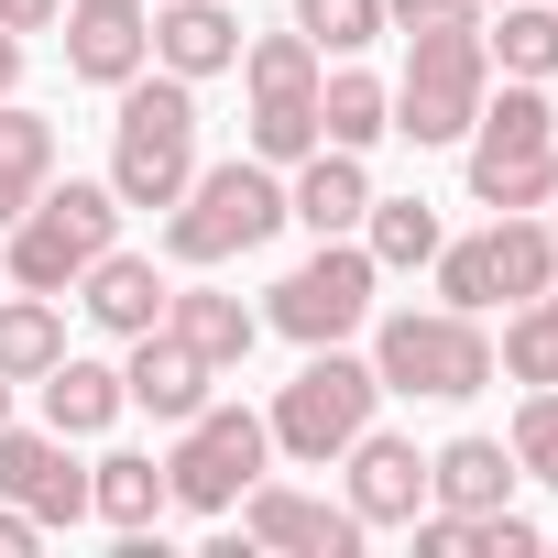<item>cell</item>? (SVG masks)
Returning <instances> with one entry per match:
<instances>
[{
	"label": "cell",
	"mask_w": 558,
	"mask_h": 558,
	"mask_svg": "<svg viewBox=\"0 0 558 558\" xmlns=\"http://www.w3.org/2000/svg\"><path fill=\"white\" fill-rule=\"evenodd\" d=\"M373 286H384V263L362 252V230H340V241H318L286 286H274L263 329H286L296 351H329V340H351V329L373 318Z\"/></svg>",
	"instance_id": "cell-7"
},
{
	"label": "cell",
	"mask_w": 558,
	"mask_h": 558,
	"mask_svg": "<svg viewBox=\"0 0 558 558\" xmlns=\"http://www.w3.org/2000/svg\"><path fill=\"white\" fill-rule=\"evenodd\" d=\"M482 263H493V307H525V296L558 286V241H547L536 208H493L482 219Z\"/></svg>",
	"instance_id": "cell-18"
},
{
	"label": "cell",
	"mask_w": 558,
	"mask_h": 558,
	"mask_svg": "<svg viewBox=\"0 0 558 558\" xmlns=\"http://www.w3.org/2000/svg\"><path fill=\"white\" fill-rule=\"evenodd\" d=\"M0 416H12V373H0Z\"/></svg>",
	"instance_id": "cell-37"
},
{
	"label": "cell",
	"mask_w": 558,
	"mask_h": 558,
	"mask_svg": "<svg viewBox=\"0 0 558 558\" xmlns=\"http://www.w3.org/2000/svg\"><path fill=\"white\" fill-rule=\"evenodd\" d=\"M373 405H384V373H373L362 351H340V340H329V351H307V373H296L286 395H274V416H263V427H274V449H286V460L329 471V460L373 427Z\"/></svg>",
	"instance_id": "cell-5"
},
{
	"label": "cell",
	"mask_w": 558,
	"mask_h": 558,
	"mask_svg": "<svg viewBox=\"0 0 558 558\" xmlns=\"http://www.w3.org/2000/svg\"><path fill=\"white\" fill-rule=\"evenodd\" d=\"M318 77H329V56L307 45V34H252L241 45V88H252V154L263 165H296V154H318Z\"/></svg>",
	"instance_id": "cell-8"
},
{
	"label": "cell",
	"mask_w": 558,
	"mask_h": 558,
	"mask_svg": "<svg viewBox=\"0 0 558 558\" xmlns=\"http://www.w3.org/2000/svg\"><path fill=\"white\" fill-rule=\"evenodd\" d=\"M263 460H274V427L252 416V405H197L186 427H175V449H165V482H175V504L186 514H230L252 482H263Z\"/></svg>",
	"instance_id": "cell-9"
},
{
	"label": "cell",
	"mask_w": 558,
	"mask_h": 558,
	"mask_svg": "<svg viewBox=\"0 0 558 558\" xmlns=\"http://www.w3.org/2000/svg\"><path fill=\"white\" fill-rule=\"evenodd\" d=\"M482 56H493V77H558V12L547 0H504V23H482Z\"/></svg>",
	"instance_id": "cell-26"
},
{
	"label": "cell",
	"mask_w": 558,
	"mask_h": 558,
	"mask_svg": "<svg viewBox=\"0 0 558 558\" xmlns=\"http://www.w3.org/2000/svg\"><path fill=\"white\" fill-rule=\"evenodd\" d=\"M449 23H482V0H384V34H449Z\"/></svg>",
	"instance_id": "cell-32"
},
{
	"label": "cell",
	"mask_w": 558,
	"mask_h": 558,
	"mask_svg": "<svg viewBox=\"0 0 558 558\" xmlns=\"http://www.w3.org/2000/svg\"><path fill=\"white\" fill-rule=\"evenodd\" d=\"M66 296H77V307H88V318H99L110 340H143V329L165 318V296H175V286L154 274V252H121V241H110V252H99V263L77 274Z\"/></svg>",
	"instance_id": "cell-15"
},
{
	"label": "cell",
	"mask_w": 558,
	"mask_h": 558,
	"mask_svg": "<svg viewBox=\"0 0 558 558\" xmlns=\"http://www.w3.org/2000/svg\"><path fill=\"white\" fill-rule=\"evenodd\" d=\"M482 88H493V56H482V23H449V34H405V77H395V132L427 154V143H460L482 121Z\"/></svg>",
	"instance_id": "cell-6"
},
{
	"label": "cell",
	"mask_w": 558,
	"mask_h": 558,
	"mask_svg": "<svg viewBox=\"0 0 558 558\" xmlns=\"http://www.w3.org/2000/svg\"><path fill=\"white\" fill-rule=\"evenodd\" d=\"M154 66L165 77H230L241 66V12H230V0H165V12H154Z\"/></svg>",
	"instance_id": "cell-16"
},
{
	"label": "cell",
	"mask_w": 558,
	"mask_h": 558,
	"mask_svg": "<svg viewBox=\"0 0 558 558\" xmlns=\"http://www.w3.org/2000/svg\"><path fill=\"white\" fill-rule=\"evenodd\" d=\"M34 547H45V525H34L23 504H0V558H34Z\"/></svg>",
	"instance_id": "cell-34"
},
{
	"label": "cell",
	"mask_w": 558,
	"mask_h": 558,
	"mask_svg": "<svg viewBox=\"0 0 558 558\" xmlns=\"http://www.w3.org/2000/svg\"><path fill=\"white\" fill-rule=\"evenodd\" d=\"M208 384H219V373H208V362H197V351H186L165 318H154V329L132 340V362H121V395H132L154 427H186V416L208 405Z\"/></svg>",
	"instance_id": "cell-14"
},
{
	"label": "cell",
	"mask_w": 558,
	"mask_h": 558,
	"mask_svg": "<svg viewBox=\"0 0 558 558\" xmlns=\"http://www.w3.org/2000/svg\"><path fill=\"white\" fill-rule=\"evenodd\" d=\"M384 132H395V88H384L373 66H351V56H340V66L318 77V143H340V154H373Z\"/></svg>",
	"instance_id": "cell-23"
},
{
	"label": "cell",
	"mask_w": 558,
	"mask_h": 558,
	"mask_svg": "<svg viewBox=\"0 0 558 558\" xmlns=\"http://www.w3.org/2000/svg\"><path fill=\"white\" fill-rule=\"evenodd\" d=\"M504 449H514V471H525V482H547V493H558V384H525V405H514V438H504Z\"/></svg>",
	"instance_id": "cell-30"
},
{
	"label": "cell",
	"mask_w": 558,
	"mask_h": 558,
	"mask_svg": "<svg viewBox=\"0 0 558 558\" xmlns=\"http://www.w3.org/2000/svg\"><path fill=\"white\" fill-rule=\"evenodd\" d=\"M23 88V34H0V99Z\"/></svg>",
	"instance_id": "cell-35"
},
{
	"label": "cell",
	"mask_w": 558,
	"mask_h": 558,
	"mask_svg": "<svg viewBox=\"0 0 558 558\" xmlns=\"http://www.w3.org/2000/svg\"><path fill=\"white\" fill-rule=\"evenodd\" d=\"M438 241H449V230H438V208H427V197H373V208H362V252H373L384 274L438 263Z\"/></svg>",
	"instance_id": "cell-27"
},
{
	"label": "cell",
	"mask_w": 558,
	"mask_h": 558,
	"mask_svg": "<svg viewBox=\"0 0 558 558\" xmlns=\"http://www.w3.org/2000/svg\"><path fill=\"white\" fill-rule=\"evenodd\" d=\"M56 362H66V296L12 286V296H0V373L34 384V373H56Z\"/></svg>",
	"instance_id": "cell-25"
},
{
	"label": "cell",
	"mask_w": 558,
	"mask_h": 558,
	"mask_svg": "<svg viewBox=\"0 0 558 558\" xmlns=\"http://www.w3.org/2000/svg\"><path fill=\"white\" fill-rule=\"evenodd\" d=\"M110 99H121V121H110V197L121 208H175L186 175H197V88L143 66Z\"/></svg>",
	"instance_id": "cell-2"
},
{
	"label": "cell",
	"mask_w": 558,
	"mask_h": 558,
	"mask_svg": "<svg viewBox=\"0 0 558 558\" xmlns=\"http://www.w3.org/2000/svg\"><path fill=\"white\" fill-rule=\"evenodd\" d=\"M362 208H373V175H362V154H340V143L296 154V186H286V219H307L318 241H340V230H362Z\"/></svg>",
	"instance_id": "cell-17"
},
{
	"label": "cell",
	"mask_w": 558,
	"mask_h": 558,
	"mask_svg": "<svg viewBox=\"0 0 558 558\" xmlns=\"http://www.w3.org/2000/svg\"><path fill=\"white\" fill-rule=\"evenodd\" d=\"M165 329H175L208 373H241L252 340H263V318H252L241 296H219V286H175V296H165Z\"/></svg>",
	"instance_id": "cell-19"
},
{
	"label": "cell",
	"mask_w": 558,
	"mask_h": 558,
	"mask_svg": "<svg viewBox=\"0 0 558 558\" xmlns=\"http://www.w3.org/2000/svg\"><path fill=\"white\" fill-rule=\"evenodd\" d=\"M514 449L504 438H449V449H427V504H449V514H493V504H514Z\"/></svg>",
	"instance_id": "cell-20"
},
{
	"label": "cell",
	"mask_w": 558,
	"mask_h": 558,
	"mask_svg": "<svg viewBox=\"0 0 558 558\" xmlns=\"http://www.w3.org/2000/svg\"><path fill=\"white\" fill-rule=\"evenodd\" d=\"M493 373H504V384H558V286H547V296H525V307L504 318Z\"/></svg>",
	"instance_id": "cell-28"
},
{
	"label": "cell",
	"mask_w": 558,
	"mask_h": 558,
	"mask_svg": "<svg viewBox=\"0 0 558 558\" xmlns=\"http://www.w3.org/2000/svg\"><path fill=\"white\" fill-rule=\"evenodd\" d=\"M296 34L318 56H362V45H384V0H296Z\"/></svg>",
	"instance_id": "cell-29"
},
{
	"label": "cell",
	"mask_w": 558,
	"mask_h": 558,
	"mask_svg": "<svg viewBox=\"0 0 558 558\" xmlns=\"http://www.w3.org/2000/svg\"><path fill=\"white\" fill-rule=\"evenodd\" d=\"M45 175H56V121L23 110V99H0V230L45 197Z\"/></svg>",
	"instance_id": "cell-24"
},
{
	"label": "cell",
	"mask_w": 558,
	"mask_h": 558,
	"mask_svg": "<svg viewBox=\"0 0 558 558\" xmlns=\"http://www.w3.org/2000/svg\"><path fill=\"white\" fill-rule=\"evenodd\" d=\"M34 395H45V427L56 438H99V427H121L132 416V395H121V373L110 362H56V373H34Z\"/></svg>",
	"instance_id": "cell-21"
},
{
	"label": "cell",
	"mask_w": 558,
	"mask_h": 558,
	"mask_svg": "<svg viewBox=\"0 0 558 558\" xmlns=\"http://www.w3.org/2000/svg\"><path fill=\"white\" fill-rule=\"evenodd\" d=\"M274 230H286V175H274L263 154H230V165H197V175H186V197L165 208V263L219 274V263L263 252Z\"/></svg>",
	"instance_id": "cell-1"
},
{
	"label": "cell",
	"mask_w": 558,
	"mask_h": 558,
	"mask_svg": "<svg viewBox=\"0 0 558 558\" xmlns=\"http://www.w3.org/2000/svg\"><path fill=\"white\" fill-rule=\"evenodd\" d=\"M438 307L493 318V263H482V230H471V241H438Z\"/></svg>",
	"instance_id": "cell-31"
},
{
	"label": "cell",
	"mask_w": 558,
	"mask_h": 558,
	"mask_svg": "<svg viewBox=\"0 0 558 558\" xmlns=\"http://www.w3.org/2000/svg\"><path fill=\"white\" fill-rule=\"evenodd\" d=\"M165 504H175V482H165V460H154V449H110V460L88 471V514H99V525H121V536H154V525H165Z\"/></svg>",
	"instance_id": "cell-22"
},
{
	"label": "cell",
	"mask_w": 558,
	"mask_h": 558,
	"mask_svg": "<svg viewBox=\"0 0 558 558\" xmlns=\"http://www.w3.org/2000/svg\"><path fill=\"white\" fill-rule=\"evenodd\" d=\"M373 373L384 395H416V405H460L493 384V329L471 307H395L373 329Z\"/></svg>",
	"instance_id": "cell-4"
},
{
	"label": "cell",
	"mask_w": 558,
	"mask_h": 558,
	"mask_svg": "<svg viewBox=\"0 0 558 558\" xmlns=\"http://www.w3.org/2000/svg\"><path fill=\"white\" fill-rule=\"evenodd\" d=\"M0 504H23L34 525H77L88 514V471L66 460L56 427H12L0 416Z\"/></svg>",
	"instance_id": "cell-11"
},
{
	"label": "cell",
	"mask_w": 558,
	"mask_h": 558,
	"mask_svg": "<svg viewBox=\"0 0 558 558\" xmlns=\"http://www.w3.org/2000/svg\"><path fill=\"white\" fill-rule=\"evenodd\" d=\"M340 460H351V514H362V525H416V504H427V449H416V438L362 427Z\"/></svg>",
	"instance_id": "cell-13"
},
{
	"label": "cell",
	"mask_w": 558,
	"mask_h": 558,
	"mask_svg": "<svg viewBox=\"0 0 558 558\" xmlns=\"http://www.w3.org/2000/svg\"><path fill=\"white\" fill-rule=\"evenodd\" d=\"M536 219H547V241H558V197H547V208H536Z\"/></svg>",
	"instance_id": "cell-36"
},
{
	"label": "cell",
	"mask_w": 558,
	"mask_h": 558,
	"mask_svg": "<svg viewBox=\"0 0 558 558\" xmlns=\"http://www.w3.org/2000/svg\"><path fill=\"white\" fill-rule=\"evenodd\" d=\"M110 241H121V197H110V175H66V186L45 175V197L12 219L0 274H12V286H34V296H66Z\"/></svg>",
	"instance_id": "cell-3"
},
{
	"label": "cell",
	"mask_w": 558,
	"mask_h": 558,
	"mask_svg": "<svg viewBox=\"0 0 558 558\" xmlns=\"http://www.w3.org/2000/svg\"><path fill=\"white\" fill-rule=\"evenodd\" d=\"M45 23H66V0H0V34H45Z\"/></svg>",
	"instance_id": "cell-33"
},
{
	"label": "cell",
	"mask_w": 558,
	"mask_h": 558,
	"mask_svg": "<svg viewBox=\"0 0 558 558\" xmlns=\"http://www.w3.org/2000/svg\"><path fill=\"white\" fill-rule=\"evenodd\" d=\"M143 66H154L143 0H66V77H88V88H132Z\"/></svg>",
	"instance_id": "cell-12"
},
{
	"label": "cell",
	"mask_w": 558,
	"mask_h": 558,
	"mask_svg": "<svg viewBox=\"0 0 558 558\" xmlns=\"http://www.w3.org/2000/svg\"><path fill=\"white\" fill-rule=\"evenodd\" d=\"M241 536H252V547H274V558H351L373 525H362L351 504L296 493V482H252V493H241Z\"/></svg>",
	"instance_id": "cell-10"
}]
</instances>
